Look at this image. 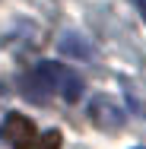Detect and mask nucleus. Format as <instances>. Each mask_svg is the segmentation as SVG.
I'll list each match as a JSON object with an SVG mask.
<instances>
[{"label": "nucleus", "instance_id": "f257e3e1", "mask_svg": "<svg viewBox=\"0 0 146 149\" xmlns=\"http://www.w3.org/2000/svg\"><path fill=\"white\" fill-rule=\"evenodd\" d=\"M16 89L19 95L32 102V105H48V98L54 95V83H51V76L45 73V67L38 63L32 73H22V76H16Z\"/></svg>", "mask_w": 146, "mask_h": 149}, {"label": "nucleus", "instance_id": "f03ea898", "mask_svg": "<svg viewBox=\"0 0 146 149\" xmlns=\"http://www.w3.org/2000/svg\"><path fill=\"white\" fill-rule=\"evenodd\" d=\"M89 120H92L98 130L117 133V130L124 127V111H121V105H117L115 98H108V95H95V98L89 102Z\"/></svg>", "mask_w": 146, "mask_h": 149}, {"label": "nucleus", "instance_id": "7ed1b4c3", "mask_svg": "<svg viewBox=\"0 0 146 149\" xmlns=\"http://www.w3.org/2000/svg\"><path fill=\"white\" fill-rule=\"evenodd\" d=\"M0 136L16 149H29L35 140H38V130L26 114H6L3 127H0Z\"/></svg>", "mask_w": 146, "mask_h": 149}, {"label": "nucleus", "instance_id": "20e7f679", "mask_svg": "<svg viewBox=\"0 0 146 149\" xmlns=\"http://www.w3.org/2000/svg\"><path fill=\"white\" fill-rule=\"evenodd\" d=\"M48 73H51V83H54V92H60L64 102H80L83 95V76L76 70H67L54 60H48Z\"/></svg>", "mask_w": 146, "mask_h": 149}, {"label": "nucleus", "instance_id": "39448f33", "mask_svg": "<svg viewBox=\"0 0 146 149\" xmlns=\"http://www.w3.org/2000/svg\"><path fill=\"white\" fill-rule=\"evenodd\" d=\"M57 51H60V54H67V57H76V60H92V57H95L92 41H86L80 32H73V29H67L57 38Z\"/></svg>", "mask_w": 146, "mask_h": 149}, {"label": "nucleus", "instance_id": "423d86ee", "mask_svg": "<svg viewBox=\"0 0 146 149\" xmlns=\"http://www.w3.org/2000/svg\"><path fill=\"white\" fill-rule=\"evenodd\" d=\"M57 146H60V133H57V130H51V133H45L41 140H35L29 149H57Z\"/></svg>", "mask_w": 146, "mask_h": 149}, {"label": "nucleus", "instance_id": "0eeeda50", "mask_svg": "<svg viewBox=\"0 0 146 149\" xmlns=\"http://www.w3.org/2000/svg\"><path fill=\"white\" fill-rule=\"evenodd\" d=\"M133 6L140 10V16H143V19H146V0H133Z\"/></svg>", "mask_w": 146, "mask_h": 149}]
</instances>
